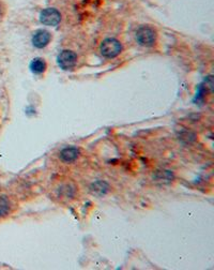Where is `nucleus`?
Segmentation results:
<instances>
[{"label":"nucleus","instance_id":"obj_1","mask_svg":"<svg viewBox=\"0 0 214 270\" xmlns=\"http://www.w3.org/2000/svg\"><path fill=\"white\" fill-rule=\"evenodd\" d=\"M100 50H101V54L104 57L115 58L121 53L122 45L117 39L108 38L102 42Z\"/></svg>","mask_w":214,"mask_h":270},{"label":"nucleus","instance_id":"obj_2","mask_svg":"<svg viewBox=\"0 0 214 270\" xmlns=\"http://www.w3.org/2000/svg\"><path fill=\"white\" fill-rule=\"evenodd\" d=\"M136 40L139 45L149 47L155 43L156 33L149 26H142L136 32Z\"/></svg>","mask_w":214,"mask_h":270},{"label":"nucleus","instance_id":"obj_3","mask_svg":"<svg viewBox=\"0 0 214 270\" xmlns=\"http://www.w3.org/2000/svg\"><path fill=\"white\" fill-rule=\"evenodd\" d=\"M57 63L62 70H71L77 63V56L74 52L64 50L58 55Z\"/></svg>","mask_w":214,"mask_h":270},{"label":"nucleus","instance_id":"obj_4","mask_svg":"<svg viewBox=\"0 0 214 270\" xmlns=\"http://www.w3.org/2000/svg\"><path fill=\"white\" fill-rule=\"evenodd\" d=\"M61 15L59 11L53 8L43 10L40 14V22L46 26H57L60 23Z\"/></svg>","mask_w":214,"mask_h":270},{"label":"nucleus","instance_id":"obj_5","mask_svg":"<svg viewBox=\"0 0 214 270\" xmlns=\"http://www.w3.org/2000/svg\"><path fill=\"white\" fill-rule=\"evenodd\" d=\"M51 39H52V35L47 32V30L39 29L36 30L32 35V44L38 48H43L51 42Z\"/></svg>","mask_w":214,"mask_h":270},{"label":"nucleus","instance_id":"obj_6","mask_svg":"<svg viewBox=\"0 0 214 270\" xmlns=\"http://www.w3.org/2000/svg\"><path fill=\"white\" fill-rule=\"evenodd\" d=\"M78 155L79 151L75 147H66V148L60 152V159L65 163H71L76 160Z\"/></svg>","mask_w":214,"mask_h":270},{"label":"nucleus","instance_id":"obj_7","mask_svg":"<svg viewBox=\"0 0 214 270\" xmlns=\"http://www.w3.org/2000/svg\"><path fill=\"white\" fill-rule=\"evenodd\" d=\"M46 63L44 59L42 58H34L31 63H30V70L33 72L34 74H41V73L46 70Z\"/></svg>","mask_w":214,"mask_h":270},{"label":"nucleus","instance_id":"obj_8","mask_svg":"<svg viewBox=\"0 0 214 270\" xmlns=\"http://www.w3.org/2000/svg\"><path fill=\"white\" fill-rule=\"evenodd\" d=\"M10 209L9 201L5 196H0V217L5 216Z\"/></svg>","mask_w":214,"mask_h":270}]
</instances>
